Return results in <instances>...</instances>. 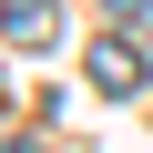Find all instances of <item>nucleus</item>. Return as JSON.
Returning a JSON list of instances; mask_svg holds the SVG:
<instances>
[{
  "label": "nucleus",
  "mask_w": 153,
  "mask_h": 153,
  "mask_svg": "<svg viewBox=\"0 0 153 153\" xmlns=\"http://www.w3.org/2000/svg\"><path fill=\"white\" fill-rule=\"evenodd\" d=\"M0 41H10V51H51L61 41V10H51V0H0Z\"/></svg>",
  "instance_id": "nucleus-1"
},
{
  "label": "nucleus",
  "mask_w": 153,
  "mask_h": 153,
  "mask_svg": "<svg viewBox=\"0 0 153 153\" xmlns=\"http://www.w3.org/2000/svg\"><path fill=\"white\" fill-rule=\"evenodd\" d=\"M82 71H92V92H112V102H133V92H143V61H133L123 41H102V51H92Z\"/></svg>",
  "instance_id": "nucleus-2"
}]
</instances>
